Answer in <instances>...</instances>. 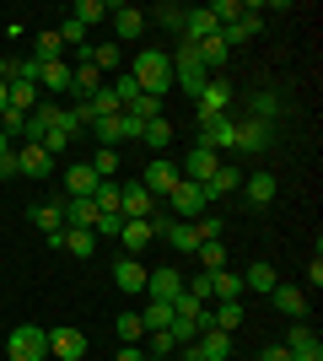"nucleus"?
<instances>
[{
  "label": "nucleus",
  "instance_id": "22",
  "mask_svg": "<svg viewBox=\"0 0 323 361\" xmlns=\"http://www.w3.org/2000/svg\"><path fill=\"white\" fill-rule=\"evenodd\" d=\"M146 275L151 270H140V259H119V264H113V286L135 297V291H146Z\"/></svg>",
  "mask_w": 323,
  "mask_h": 361
},
{
  "label": "nucleus",
  "instance_id": "10",
  "mask_svg": "<svg viewBox=\"0 0 323 361\" xmlns=\"http://www.w3.org/2000/svg\"><path fill=\"white\" fill-rule=\"evenodd\" d=\"M151 238H156V226H151V216H140V221H124V226H119L124 259H140V254H146V248H151Z\"/></svg>",
  "mask_w": 323,
  "mask_h": 361
},
{
  "label": "nucleus",
  "instance_id": "28",
  "mask_svg": "<svg viewBox=\"0 0 323 361\" xmlns=\"http://www.w3.org/2000/svg\"><path fill=\"white\" fill-rule=\"evenodd\" d=\"M108 11H113L108 0H76V6H70V22H81V27L92 32V27H97V22H103Z\"/></svg>",
  "mask_w": 323,
  "mask_h": 361
},
{
  "label": "nucleus",
  "instance_id": "21",
  "mask_svg": "<svg viewBox=\"0 0 323 361\" xmlns=\"http://www.w3.org/2000/svg\"><path fill=\"white\" fill-rule=\"evenodd\" d=\"M270 302H275V313H286V318H308V291L302 286H275Z\"/></svg>",
  "mask_w": 323,
  "mask_h": 361
},
{
  "label": "nucleus",
  "instance_id": "6",
  "mask_svg": "<svg viewBox=\"0 0 323 361\" xmlns=\"http://www.w3.org/2000/svg\"><path fill=\"white\" fill-rule=\"evenodd\" d=\"M108 16H113V44H135L140 32H146V22H151L140 6H113Z\"/></svg>",
  "mask_w": 323,
  "mask_h": 361
},
{
  "label": "nucleus",
  "instance_id": "38",
  "mask_svg": "<svg viewBox=\"0 0 323 361\" xmlns=\"http://www.w3.org/2000/svg\"><path fill=\"white\" fill-rule=\"evenodd\" d=\"M54 32H60V44H65V49H76V54H87V27H81V22H70V16H65V22H60Z\"/></svg>",
  "mask_w": 323,
  "mask_h": 361
},
{
  "label": "nucleus",
  "instance_id": "47",
  "mask_svg": "<svg viewBox=\"0 0 323 361\" xmlns=\"http://www.w3.org/2000/svg\"><path fill=\"white\" fill-rule=\"evenodd\" d=\"M6 178H22V173H16V151H6V157H0V183Z\"/></svg>",
  "mask_w": 323,
  "mask_h": 361
},
{
  "label": "nucleus",
  "instance_id": "11",
  "mask_svg": "<svg viewBox=\"0 0 323 361\" xmlns=\"http://www.w3.org/2000/svg\"><path fill=\"white\" fill-rule=\"evenodd\" d=\"M146 291H151V302H167V307H172V302L184 297V275L172 270V264H167V270H151V275H146Z\"/></svg>",
  "mask_w": 323,
  "mask_h": 361
},
{
  "label": "nucleus",
  "instance_id": "4",
  "mask_svg": "<svg viewBox=\"0 0 323 361\" xmlns=\"http://www.w3.org/2000/svg\"><path fill=\"white\" fill-rule=\"evenodd\" d=\"M140 189H146L151 200H167L172 189H178V162H167V157L146 162V173H140Z\"/></svg>",
  "mask_w": 323,
  "mask_h": 361
},
{
  "label": "nucleus",
  "instance_id": "30",
  "mask_svg": "<svg viewBox=\"0 0 323 361\" xmlns=\"http://www.w3.org/2000/svg\"><path fill=\"white\" fill-rule=\"evenodd\" d=\"M60 211H65V226H97L92 200H60Z\"/></svg>",
  "mask_w": 323,
  "mask_h": 361
},
{
  "label": "nucleus",
  "instance_id": "25",
  "mask_svg": "<svg viewBox=\"0 0 323 361\" xmlns=\"http://www.w3.org/2000/svg\"><path fill=\"white\" fill-rule=\"evenodd\" d=\"M264 146H270V124L237 119V151H264Z\"/></svg>",
  "mask_w": 323,
  "mask_h": 361
},
{
  "label": "nucleus",
  "instance_id": "40",
  "mask_svg": "<svg viewBox=\"0 0 323 361\" xmlns=\"http://www.w3.org/2000/svg\"><path fill=\"white\" fill-rule=\"evenodd\" d=\"M92 173H97V178H113V173H119V151H97V157H92Z\"/></svg>",
  "mask_w": 323,
  "mask_h": 361
},
{
  "label": "nucleus",
  "instance_id": "50",
  "mask_svg": "<svg viewBox=\"0 0 323 361\" xmlns=\"http://www.w3.org/2000/svg\"><path fill=\"white\" fill-rule=\"evenodd\" d=\"M6 114H11V97H6V81H0V119H6Z\"/></svg>",
  "mask_w": 323,
  "mask_h": 361
},
{
  "label": "nucleus",
  "instance_id": "19",
  "mask_svg": "<svg viewBox=\"0 0 323 361\" xmlns=\"http://www.w3.org/2000/svg\"><path fill=\"white\" fill-rule=\"evenodd\" d=\"M38 87L60 103L65 92H70V65H65V60H44V65H38Z\"/></svg>",
  "mask_w": 323,
  "mask_h": 361
},
{
  "label": "nucleus",
  "instance_id": "1",
  "mask_svg": "<svg viewBox=\"0 0 323 361\" xmlns=\"http://www.w3.org/2000/svg\"><path fill=\"white\" fill-rule=\"evenodd\" d=\"M129 75H135V87L146 92V97H167V87H172V60L162 54V49H140Z\"/></svg>",
  "mask_w": 323,
  "mask_h": 361
},
{
  "label": "nucleus",
  "instance_id": "23",
  "mask_svg": "<svg viewBox=\"0 0 323 361\" xmlns=\"http://www.w3.org/2000/svg\"><path fill=\"white\" fill-rule=\"evenodd\" d=\"M65 254L70 259H92L97 254V232L92 226H65Z\"/></svg>",
  "mask_w": 323,
  "mask_h": 361
},
{
  "label": "nucleus",
  "instance_id": "18",
  "mask_svg": "<svg viewBox=\"0 0 323 361\" xmlns=\"http://www.w3.org/2000/svg\"><path fill=\"white\" fill-rule=\"evenodd\" d=\"M286 350H291V361H323V340L308 324H296V329L286 334Z\"/></svg>",
  "mask_w": 323,
  "mask_h": 361
},
{
  "label": "nucleus",
  "instance_id": "33",
  "mask_svg": "<svg viewBox=\"0 0 323 361\" xmlns=\"http://www.w3.org/2000/svg\"><path fill=\"white\" fill-rule=\"evenodd\" d=\"M140 324H146V334H151V329H167V324H172V307H167V302H146V307H140Z\"/></svg>",
  "mask_w": 323,
  "mask_h": 361
},
{
  "label": "nucleus",
  "instance_id": "26",
  "mask_svg": "<svg viewBox=\"0 0 323 361\" xmlns=\"http://www.w3.org/2000/svg\"><path fill=\"white\" fill-rule=\"evenodd\" d=\"M194 345H200L205 361H232V334H221V329H205Z\"/></svg>",
  "mask_w": 323,
  "mask_h": 361
},
{
  "label": "nucleus",
  "instance_id": "13",
  "mask_svg": "<svg viewBox=\"0 0 323 361\" xmlns=\"http://www.w3.org/2000/svg\"><path fill=\"white\" fill-rule=\"evenodd\" d=\"M97 173H92V162H70L65 167V200H92V189H97Z\"/></svg>",
  "mask_w": 323,
  "mask_h": 361
},
{
  "label": "nucleus",
  "instance_id": "41",
  "mask_svg": "<svg viewBox=\"0 0 323 361\" xmlns=\"http://www.w3.org/2000/svg\"><path fill=\"white\" fill-rule=\"evenodd\" d=\"M108 92H113V97H119V108H129V103H135V97H140V87H135V75H119V81H113V87H108Z\"/></svg>",
  "mask_w": 323,
  "mask_h": 361
},
{
  "label": "nucleus",
  "instance_id": "2",
  "mask_svg": "<svg viewBox=\"0 0 323 361\" xmlns=\"http://www.w3.org/2000/svg\"><path fill=\"white\" fill-rule=\"evenodd\" d=\"M167 60H172V87H184V97H200V92L210 87V71L200 65L194 44H184V38H178V54H167Z\"/></svg>",
  "mask_w": 323,
  "mask_h": 361
},
{
  "label": "nucleus",
  "instance_id": "14",
  "mask_svg": "<svg viewBox=\"0 0 323 361\" xmlns=\"http://www.w3.org/2000/svg\"><path fill=\"white\" fill-rule=\"evenodd\" d=\"M221 167V157L215 151H205V146H189V157H184V167H178V178H189V183H205Z\"/></svg>",
  "mask_w": 323,
  "mask_h": 361
},
{
  "label": "nucleus",
  "instance_id": "16",
  "mask_svg": "<svg viewBox=\"0 0 323 361\" xmlns=\"http://www.w3.org/2000/svg\"><path fill=\"white\" fill-rule=\"evenodd\" d=\"M119 216L124 221H140V216H156V200L140 189V178L135 183H124V195H119Z\"/></svg>",
  "mask_w": 323,
  "mask_h": 361
},
{
  "label": "nucleus",
  "instance_id": "53",
  "mask_svg": "<svg viewBox=\"0 0 323 361\" xmlns=\"http://www.w3.org/2000/svg\"><path fill=\"white\" fill-rule=\"evenodd\" d=\"M146 361H172V356H146Z\"/></svg>",
  "mask_w": 323,
  "mask_h": 361
},
{
  "label": "nucleus",
  "instance_id": "37",
  "mask_svg": "<svg viewBox=\"0 0 323 361\" xmlns=\"http://www.w3.org/2000/svg\"><path fill=\"white\" fill-rule=\"evenodd\" d=\"M113 329H119V340H124V345H140L146 324H140V313H119V318H113Z\"/></svg>",
  "mask_w": 323,
  "mask_h": 361
},
{
  "label": "nucleus",
  "instance_id": "51",
  "mask_svg": "<svg viewBox=\"0 0 323 361\" xmlns=\"http://www.w3.org/2000/svg\"><path fill=\"white\" fill-rule=\"evenodd\" d=\"M0 81H11V60L6 54H0Z\"/></svg>",
  "mask_w": 323,
  "mask_h": 361
},
{
  "label": "nucleus",
  "instance_id": "20",
  "mask_svg": "<svg viewBox=\"0 0 323 361\" xmlns=\"http://www.w3.org/2000/svg\"><path fill=\"white\" fill-rule=\"evenodd\" d=\"M16 173H22V178H49V173H54V157H49L44 146H22L16 151Z\"/></svg>",
  "mask_w": 323,
  "mask_h": 361
},
{
  "label": "nucleus",
  "instance_id": "5",
  "mask_svg": "<svg viewBox=\"0 0 323 361\" xmlns=\"http://www.w3.org/2000/svg\"><path fill=\"white\" fill-rule=\"evenodd\" d=\"M210 205H205V195H200V183H189V178H178V189L167 195V216H178V221H194V216H205Z\"/></svg>",
  "mask_w": 323,
  "mask_h": 361
},
{
  "label": "nucleus",
  "instance_id": "12",
  "mask_svg": "<svg viewBox=\"0 0 323 361\" xmlns=\"http://www.w3.org/2000/svg\"><path fill=\"white\" fill-rule=\"evenodd\" d=\"M232 189H243V173H237V167H227V162H221V167H215V173H210V178L200 183L205 205H215V200H227Z\"/></svg>",
  "mask_w": 323,
  "mask_h": 361
},
{
  "label": "nucleus",
  "instance_id": "52",
  "mask_svg": "<svg viewBox=\"0 0 323 361\" xmlns=\"http://www.w3.org/2000/svg\"><path fill=\"white\" fill-rule=\"evenodd\" d=\"M6 151H11V140H6V135H0V157H6Z\"/></svg>",
  "mask_w": 323,
  "mask_h": 361
},
{
  "label": "nucleus",
  "instance_id": "34",
  "mask_svg": "<svg viewBox=\"0 0 323 361\" xmlns=\"http://www.w3.org/2000/svg\"><path fill=\"white\" fill-rule=\"evenodd\" d=\"M140 146H172V124H167V119L140 124Z\"/></svg>",
  "mask_w": 323,
  "mask_h": 361
},
{
  "label": "nucleus",
  "instance_id": "39",
  "mask_svg": "<svg viewBox=\"0 0 323 361\" xmlns=\"http://www.w3.org/2000/svg\"><path fill=\"white\" fill-rule=\"evenodd\" d=\"M172 318H189V324H200V329H205V302H194V297L184 291V297L172 302Z\"/></svg>",
  "mask_w": 323,
  "mask_h": 361
},
{
  "label": "nucleus",
  "instance_id": "42",
  "mask_svg": "<svg viewBox=\"0 0 323 361\" xmlns=\"http://www.w3.org/2000/svg\"><path fill=\"white\" fill-rule=\"evenodd\" d=\"M119 226H124L119 211H97V226H92V232H97V238H119Z\"/></svg>",
  "mask_w": 323,
  "mask_h": 361
},
{
  "label": "nucleus",
  "instance_id": "44",
  "mask_svg": "<svg viewBox=\"0 0 323 361\" xmlns=\"http://www.w3.org/2000/svg\"><path fill=\"white\" fill-rule=\"evenodd\" d=\"M151 22H162V27L184 32V6H162V11H151Z\"/></svg>",
  "mask_w": 323,
  "mask_h": 361
},
{
  "label": "nucleus",
  "instance_id": "35",
  "mask_svg": "<svg viewBox=\"0 0 323 361\" xmlns=\"http://www.w3.org/2000/svg\"><path fill=\"white\" fill-rule=\"evenodd\" d=\"M119 195H124V183L103 178V183L92 189V205H97V211H119Z\"/></svg>",
  "mask_w": 323,
  "mask_h": 361
},
{
  "label": "nucleus",
  "instance_id": "15",
  "mask_svg": "<svg viewBox=\"0 0 323 361\" xmlns=\"http://www.w3.org/2000/svg\"><path fill=\"white\" fill-rule=\"evenodd\" d=\"M32 226L49 238V248H65V211H60V200H54V205H38V211H32Z\"/></svg>",
  "mask_w": 323,
  "mask_h": 361
},
{
  "label": "nucleus",
  "instance_id": "36",
  "mask_svg": "<svg viewBox=\"0 0 323 361\" xmlns=\"http://www.w3.org/2000/svg\"><path fill=\"white\" fill-rule=\"evenodd\" d=\"M194 54H200L205 71H215V65L227 60V44H221V32H215V38H205V44H194Z\"/></svg>",
  "mask_w": 323,
  "mask_h": 361
},
{
  "label": "nucleus",
  "instance_id": "49",
  "mask_svg": "<svg viewBox=\"0 0 323 361\" xmlns=\"http://www.w3.org/2000/svg\"><path fill=\"white\" fill-rule=\"evenodd\" d=\"M113 361H146V356H140V345H119V356H113Z\"/></svg>",
  "mask_w": 323,
  "mask_h": 361
},
{
  "label": "nucleus",
  "instance_id": "48",
  "mask_svg": "<svg viewBox=\"0 0 323 361\" xmlns=\"http://www.w3.org/2000/svg\"><path fill=\"white\" fill-rule=\"evenodd\" d=\"M308 281H312V291L323 286V259H318V254H312V264H308Z\"/></svg>",
  "mask_w": 323,
  "mask_h": 361
},
{
  "label": "nucleus",
  "instance_id": "31",
  "mask_svg": "<svg viewBox=\"0 0 323 361\" xmlns=\"http://www.w3.org/2000/svg\"><path fill=\"white\" fill-rule=\"evenodd\" d=\"M194 254H200V270H227V238H205Z\"/></svg>",
  "mask_w": 323,
  "mask_h": 361
},
{
  "label": "nucleus",
  "instance_id": "43",
  "mask_svg": "<svg viewBox=\"0 0 323 361\" xmlns=\"http://www.w3.org/2000/svg\"><path fill=\"white\" fill-rule=\"evenodd\" d=\"M65 44H60V32H38V60H60Z\"/></svg>",
  "mask_w": 323,
  "mask_h": 361
},
{
  "label": "nucleus",
  "instance_id": "24",
  "mask_svg": "<svg viewBox=\"0 0 323 361\" xmlns=\"http://www.w3.org/2000/svg\"><path fill=\"white\" fill-rule=\"evenodd\" d=\"M280 281H275V264L270 259H259V264H248V275H243V291H259V297H270Z\"/></svg>",
  "mask_w": 323,
  "mask_h": 361
},
{
  "label": "nucleus",
  "instance_id": "45",
  "mask_svg": "<svg viewBox=\"0 0 323 361\" xmlns=\"http://www.w3.org/2000/svg\"><path fill=\"white\" fill-rule=\"evenodd\" d=\"M172 350H178V340L167 329H151V356H172Z\"/></svg>",
  "mask_w": 323,
  "mask_h": 361
},
{
  "label": "nucleus",
  "instance_id": "17",
  "mask_svg": "<svg viewBox=\"0 0 323 361\" xmlns=\"http://www.w3.org/2000/svg\"><path fill=\"white\" fill-rule=\"evenodd\" d=\"M49 356L81 361V356H87V334H81V329H49Z\"/></svg>",
  "mask_w": 323,
  "mask_h": 361
},
{
  "label": "nucleus",
  "instance_id": "9",
  "mask_svg": "<svg viewBox=\"0 0 323 361\" xmlns=\"http://www.w3.org/2000/svg\"><path fill=\"white\" fill-rule=\"evenodd\" d=\"M200 146L215 151V157H221V146H237V119H232V114H221V119H205V124H200Z\"/></svg>",
  "mask_w": 323,
  "mask_h": 361
},
{
  "label": "nucleus",
  "instance_id": "32",
  "mask_svg": "<svg viewBox=\"0 0 323 361\" xmlns=\"http://www.w3.org/2000/svg\"><path fill=\"white\" fill-rule=\"evenodd\" d=\"M275 114H280V97H275V92H253V97H248V119L270 124Z\"/></svg>",
  "mask_w": 323,
  "mask_h": 361
},
{
  "label": "nucleus",
  "instance_id": "29",
  "mask_svg": "<svg viewBox=\"0 0 323 361\" xmlns=\"http://www.w3.org/2000/svg\"><path fill=\"white\" fill-rule=\"evenodd\" d=\"M275 189H280V183L270 178V173H253V178H243V195H248V205H270V200H275Z\"/></svg>",
  "mask_w": 323,
  "mask_h": 361
},
{
  "label": "nucleus",
  "instance_id": "46",
  "mask_svg": "<svg viewBox=\"0 0 323 361\" xmlns=\"http://www.w3.org/2000/svg\"><path fill=\"white\" fill-rule=\"evenodd\" d=\"M259 361H291V350H286V340H280V345H264V350H259Z\"/></svg>",
  "mask_w": 323,
  "mask_h": 361
},
{
  "label": "nucleus",
  "instance_id": "27",
  "mask_svg": "<svg viewBox=\"0 0 323 361\" xmlns=\"http://www.w3.org/2000/svg\"><path fill=\"white\" fill-rule=\"evenodd\" d=\"M6 97H11V114H22V119L38 108V87L32 81H6Z\"/></svg>",
  "mask_w": 323,
  "mask_h": 361
},
{
  "label": "nucleus",
  "instance_id": "7",
  "mask_svg": "<svg viewBox=\"0 0 323 361\" xmlns=\"http://www.w3.org/2000/svg\"><path fill=\"white\" fill-rule=\"evenodd\" d=\"M215 16H210V6H184V32H178V38H184V44H205V38H215Z\"/></svg>",
  "mask_w": 323,
  "mask_h": 361
},
{
  "label": "nucleus",
  "instance_id": "3",
  "mask_svg": "<svg viewBox=\"0 0 323 361\" xmlns=\"http://www.w3.org/2000/svg\"><path fill=\"white\" fill-rule=\"evenodd\" d=\"M6 361H49V329L16 324V329L6 334Z\"/></svg>",
  "mask_w": 323,
  "mask_h": 361
},
{
  "label": "nucleus",
  "instance_id": "8",
  "mask_svg": "<svg viewBox=\"0 0 323 361\" xmlns=\"http://www.w3.org/2000/svg\"><path fill=\"white\" fill-rule=\"evenodd\" d=\"M194 108H200V124H205V119H221V114H232V87L210 75V87L194 97Z\"/></svg>",
  "mask_w": 323,
  "mask_h": 361
}]
</instances>
